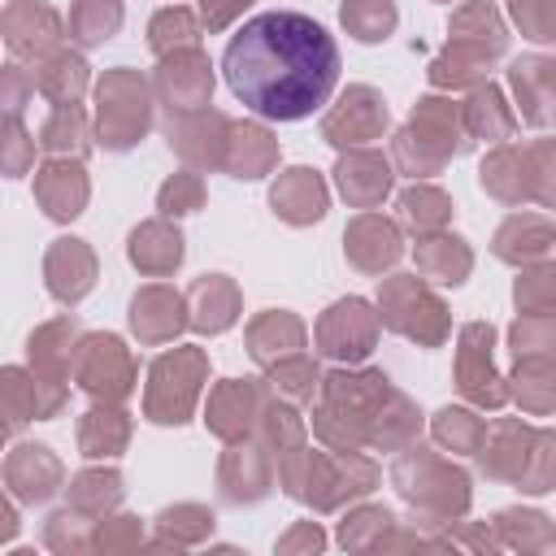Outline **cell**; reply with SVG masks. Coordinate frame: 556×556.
<instances>
[{
  "instance_id": "680465c9",
  "label": "cell",
  "mask_w": 556,
  "mask_h": 556,
  "mask_svg": "<svg viewBox=\"0 0 556 556\" xmlns=\"http://www.w3.org/2000/svg\"><path fill=\"white\" fill-rule=\"evenodd\" d=\"M200 204H204V182H200V174H191V169L174 174V178L161 187V195H156V208H161L165 217H182V213H195Z\"/></svg>"
},
{
  "instance_id": "003e7915",
  "label": "cell",
  "mask_w": 556,
  "mask_h": 556,
  "mask_svg": "<svg viewBox=\"0 0 556 556\" xmlns=\"http://www.w3.org/2000/svg\"><path fill=\"white\" fill-rule=\"evenodd\" d=\"M321 543H326V534H321V530H317L313 521H304V526H295V530H291V534H287V539L278 543V552H300V547L317 552Z\"/></svg>"
},
{
  "instance_id": "ba28073f",
  "label": "cell",
  "mask_w": 556,
  "mask_h": 556,
  "mask_svg": "<svg viewBox=\"0 0 556 556\" xmlns=\"http://www.w3.org/2000/svg\"><path fill=\"white\" fill-rule=\"evenodd\" d=\"M374 482H378V469H374V460L361 456V447L356 452H334V447L330 452H308L295 500H308L313 508H334L352 495L374 491Z\"/></svg>"
},
{
  "instance_id": "e575fe53",
  "label": "cell",
  "mask_w": 556,
  "mask_h": 556,
  "mask_svg": "<svg viewBox=\"0 0 556 556\" xmlns=\"http://www.w3.org/2000/svg\"><path fill=\"white\" fill-rule=\"evenodd\" d=\"M460 113H465V135H469V139L504 143V139H513V130H517V117H513V109L504 104V91H500L495 83H478L473 96L460 104Z\"/></svg>"
},
{
  "instance_id": "603a6c76",
  "label": "cell",
  "mask_w": 556,
  "mask_h": 556,
  "mask_svg": "<svg viewBox=\"0 0 556 556\" xmlns=\"http://www.w3.org/2000/svg\"><path fill=\"white\" fill-rule=\"evenodd\" d=\"M182 326H191L187 317V295H178L174 287H139L130 300V330L143 343H165L174 339Z\"/></svg>"
},
{
  "instance_id": "f35d334b",
  "label": "cell",
  "mask_w": 556,
  "mask_h": 556,
  "mask_svg": "<svg viewBox=\"0 0 556 556\" xmlns=\"http://www.w3.org/2000/svg\"><path fill=\"white\" fill-rule=\"evenodd\" d=\"M508 395H517L521 408L530 413H552L556 408V361L521 356L508 374Z\"/></svg>"
},
{
  "instance_id": "03108f58",
  "label": "cell",
  "mask_w": 556,
  "mask_h": 556,
  "mask_svg": "<svg viewBox=\"0 0 556 556\" xmlns=\"http://www.w3.org/2000/svg\"><path fill=\"white\" fill-rule=\"evenodd\" d=\"M26 91H35L30 70L9 65V70H4V113H17V117H22V100H26Z\"/></svg>"
},
{
  "instance_id": "2e32d148",
  "label": "cell",
  "mask_w": 556,
  "mask_h": 556,
  "mask_svg": "<svg viewBox=\"0 0 556 556\" xmlns=\"http://www.w3.org/2000/svg\"><path fill=\"white\" fill-rule=\"evenodd\" d=\"M4 43L13 56L39 61L61 48V17L43 0H13L4 9Z\"/></svg>"
},
{
  "instance_id": "7402d4cb",
  "label": "cell",
  "mask_w": 556,
  "mask_h": 556,
  "mask_svg": "<svg viewBox=\"0 0 556 556\" xmlns=\"http://www.w3.org/2000/svg\"><path fill=\"white\" fill-rule=\"evenodd\" d=\"M43 282H48L52 300L78 304L96 287V252L83 239H56L43 256Z\"/></svg>"
},
{
  "instance_id": "8d00e7d4",
  "label": "cell",
  "mask_w": 556,
  "mask_h": 556,
  "mask_svg": "<svg viewBox=\"0 0 556 556\" xmlns=\"http://www.w3.org/2000/svg\"><path fill=\"white\" fill-rule=\"evenodd\" d=\"M130 443V417L117 404H96L91 413H83L78 421V447L83 456H117Z\"/></svg>"
},
{
  "instance_id": "816d5d0a",
  "label": "cell",
  "mask_w": 556,
  "mask_h": 556,
  "mask_svg": "<svg viewBox=\"0 0 556 556\" xmlns=\"http://www.w3.org/2000/svg\"><path fill=\"white\" fill-rule=\"evenodd\" d=\"M495 530H500V543H508V547H552V539H556L547 517L534 508H504L495 517Z\"/></svg>"
},
{
  "instance_id": "7c38bea8",
  "label": "cell",
  "mask_w": 556,
  "mask_h": 556,
  "mask_svg": "<svg viewBox=\"0 0 556 556\" xmlns=\"http://www.w3.org/2000/svg\"><path fill=\"white\" fill-rule=\"evenodd\" d=\"M491 348H495V330L486 321H469L460 330V348H456V387L478 404V408H500L508 400V378L495 374V361H491Z\"/></svg>"
},
{
  "instance_id": "db71d44e",
  "label": "cell",
  "mask_w": 556,
  "mask_h": 556,
  "mask_svg": "<svg viewBox=\"0 0 556 556\" xmlns=\"http://www.w3.org/2000/svg\"><path fill=\"white\" fill-rule=\"evenodd\" d=\"M521 491L530 495H543L556 486V430H534V443H530V460L517 478Z\"/></svg>"
},
{
  "instance_id": "f5cc1de1",
  "label": "cell",
  "mask_w": 556,
  "mask_h": 556,
  "mask_svg": "<svg viewBox=\"0 0 556 556\" xmlns=\"http://www.w3.org/2000/svg\"><path fill=\"white\" fill-rule=\"evenodd\" d=\"M513 300L521 313H556V265L552 261H534L530 269H521Z\"/></svg>"
},
{
  "instance_id": "91938a15",
  "label": "cell",
  "mask_w": 556,
  "mask_h": 556,
  "mask_svg": "<svg viewBox=\"0 0 556 556\" xmlns=\"http://www.w3.org/2000/svg\"><path fill=\"white\" fill-rule=\"evenodd\" d=\"M526 152H530L534 200L556 208V139H534V143H526Z\"/></svg>"
},
{
  "instance_id": "484cf974",
  "label": "cell",
  "mask_w": 556,
  "mask_h": 556,
  "mask_svg": "<svg viewBox=\"0 0 556 556\" xmlns=\"http://www.w3.org/2000/svg\"><path fill=\"white\" fill-rule=\"evenodd\" d=\"M269 204L282 222L291 226H308V222H321L326 213V182L317 169L308 165H295L287 174H278V182L269 187Z\"/></svg>"
},
{
  "instance_id": "6da1fadb",
  "label": "cell",
  "mask_w": 556,
  "mask_h": 556,
  "mask_svg": "<svg viewBox=\"0 0 556 556\" xmlns=\"http://www.w3.org/2000/svg\"><path fill=\"white\" fill-rule=\"evenodd\" d=\"M222 74L256 117L300 122L330 100L339 83V48L313 17L274 9L230 35Z\"/></svg>"
},
{
  "instance_id": "d4e9b609",
  "label": "cell",
  "mask_w": 556,
  "mask_h": 556,
  "mask_svg": "<svg viewBox=\"0 0 556 556\" xmlns=\"http://www.w3.org/2000/svg\"><path fill=\"white\" fill-rule=\"evenodd\" d=\"M530 443H534V430H530L526 421L500 417V421L486 426V439H482V447H478V460H482V469H486L491 478L517 482L521 469H526V460H530Z\"/></svg>"
},
{
  "instance_id": "bcb514c9",
  "label": "cell",
  "mask_w": 556,
  "mask_h": 556,
  "mask_svg": "<svg viewBox=\"0 0 556 556\" xmlns=\"http://www.w3.org/2000/svg\"><path fill=\"white\" fill-rule=\"evenodd\" d=\"M117 500H122V473L117 469H87L70 482V504L87 517L109 513Z\"/></svg>"
},
{
  "instance_id": "4dcf8cb0",
  "label": "cell",
  "mask_w": 556,
  "mask_h": 556,
  "mask_svg": "<svg viewBox=\"0 0 556 556\" xmlns=\"http://www.w3.org/2000/svg\"><path fill=\"white\" fill-rule=\"evenodd\" d=\"M278 165V139L261 122H230V143H226V165L235 178H261Z\"/></svg>"
},
{
  "instance_id": "9c48e42d",
  "label": "cell",
  "mask_w": 556,
  "mask_h": 556,
  "mask_svg": "<svg viewBox=\"0 0 556 556\" xmlns=\"http://www.w3.org/2000/svg\"><path fill=\"white\" fill-rule=\"evenodd\" d=\"M74 378L87 395L104 404H122L135 391V361L117 334H83L74 356Z\"/></svg>"
},
{
  "instance_id": "e7e4bbea",
  "label": "cell",
  "mask_w": 556,
  "mask_h": 556,
  "mask_svg": "<svg viewBox=\"0 0 556 556\" xmlns=\"http://www.w3.org/2000/svg\"><path fill=\"white\" fill-rule=\"evenodd\" d=\"M248 4H252V0H200V22H204V30H222V26H230Z\"/></svg>"
},
{
  "instance_id": "30bf717a",
  "label": "cell",
  "mask_w": 556,
  "mask_h": 556,
  "mask_svg": "<svg viewBox=\"0 0 556 556\" xmlns=\"http://www.w3.org/2000/svg\"><path fill=\"white\" fill-rule=\"evenodd\" d=\"M378 313L374 304H365L361 295H348V300H334L321 317H317V352L330 356V361H365L374 352V339H378Z\"/></svg>"
},
{
  "instance_id": "7a4b0ae2",
  "label": "cell",
  "mask_w": 556,
  "mask_h": 556,
  "mask_svg": "<svg viewBox=\"0 0 556 556\" xmlns=\"http://www.w3.org/2000/svg\"><path fill=\"white\" fill-rule=\"evenodd\" d=\"M417 408L378 369H334L321 378V408L313 413V430L326 447H400L417 434Z\"/></svg>"
},
{
  "instance_id": "4fadbf2b",
  "label": "cell",
  "mask_w": 556,
  "mask_h": 556,
  "mask_svg": "<svg viewBox=\"0 0 556 556\" xmlns=\"http://www.w3.org/2000/svg\"><path fill=\"white\" fill-rule=\"evenodd\" d=\"M387 130V104L374 87H348L321 117V139L334 143V148H356V143H369Z\"/></svg>"
},
{
  "instance_id": "60d3db41",
  "label": "cell",
  "mask_w": 556,
  "mask_h": 556,
  "mask_svg": "<svg viewBox=\"0 0 556 556\" xmlns=\"http://www.w3.org/2000/svg\"><path fill=\"white\" fill-rule=\"evenodd\" d=\"M400 222L413 235H434L452 222V200L430 182H413L408 191H400Z\"/></svg>"
},
{
  "instance_id": "b9f144b4",
  "label": "cell",
  "mask_w": 556,
  "mask_h": 556,
  "mask_svg": "<svg viewBox=\"0 0 556 556\" xmlns=\"http://www.w3.org/2000/svg\"><path fill=\"white\" fill-rule=\"evenodd\" d=\"M491 61H495V56H486V52H478V48L452 39V43L430 61V83H434V87H478L482 74L491 70Z\"/></svg>"
},
{
  "instance_id": "f907efd6",
  "label": "cell",
  "mask_w": 556,
  "mask_h": 556,
  "mask_svg": "<svg viewBox=\"0 0 556 556\" xmlns=\"http://www.w3.org/2000/svg\"><path fill=\"white\" fill-rule=\"evenodd\" d=\"M434 439L452 452H465V456H478L482 439H486V421L465 413V408H439L434 413Z\"/></svg>"
},
{
  "instance_id": "ee69618b",
  "label": "cell",
  "mask_w": 556,
  "mask_h": 556,
  "mask_svg": "<svg viewBox=\"0 0 556 556\" xmlns=\"http://www.w3.org/2000/svg\"><path fill=\"white\" fill-rule=\"evenodd\" d=\"M339 22H343V30H348L352 39H361V43H378V39H387V35L395 30L400 13H395L391 0H343Z\"/></svg>"
},
{
  "instance_id": "8fae6325",
  "label": "cell",
  "mask_w": 556,
  "mask_h": 556,
  "mask_svg": "<svg viewBox=\"0 0 556 556\" xmlns=\"http://www.w3.org/2000/svg\"><path fill=\"white\" fill-rule=\"evenodd\" d=\"M165 135L169 148L191 165V169H217L226 165V143H230V117L213 113V109H187L165 117Z\"/></svg>"
},
{
  "instance_id": "ac0fdd59",
  "label": "cell",
  "mask_w": 556,
  "mask_h": 556,
  "mask_svg": "<svg viewBox=\"0 0 556 556\" xmlns=\"http://www.w3.org/2000/svg\"><path fill=\"white\" fill-rule=\"evenodd\" d=\"M391 178H395L391 161L382 152H374V148H348L339 156V165H334V182H339V191H343V200L352 208L382 204L387 191H391Z\"/></svg>"
},
{
  "instance_id": "cb8c5ba5",
  "label": "cell",
  "mask_w": 556,
  "mask_h": 556,
  "mask_svg": "<svg viewBox=\"0 0 556 556\" xmlns=\"http://www.w3.org/2000/svg\"><path fill=\"white\" fill-rule=\"evenodd\" d=\"M4 482H9V491L17 500L43 504V500H52L61 491V460L39 443H22L4 460Z\"/></svg>"
},
{
  "instance_id": "be15d7a7",
  "label": "cell",
  "mask_w": 556,
  "mask_h": 556,
  "mask_svg": "<svg viewBox=\"0 0 556 556\" xmlns=\"http://www.w3.org/2000/svg\"><path fill=\"white\" fill-rule=\"evenodd\" d=\"M135 543H139V521L135 517H113L96 534V547H135Z\"/></svg>"
},
{
  "instance_id": "f546056e",
  "label": "cell",
  "mask_w": 556,
  "mask_h": 556,
  "mask_svg": "<svg viewBox=\"0 0 556 556\" xmlns=\"http://www.w3.org/2000/svg\"><path fill=\"white\" fill-rule=\"evenodd\" d=\"M78 343H83V330L74 317H56L48 326H39L30 334V369L43 374V378H70L74 369V356H78Z\"/></svg>"
},
{
  "instance_id": "52a82bcc",
  "label": "cell",
  "mask_w": 556,
  "mask_h": 556,
  "mask_svg": "<svg viewBox=\"0 0 556 556\" xmlns=\"http://www.w3.org/2000/svg\"><path fill=\"white\" fill-rule=\"evenodd\" d=\"M208 378V356L200 348H174L165 352L148 374L143 413L161 426H182L200 400V387Z\"/></svg>"
},
{
  "instance_id": "6125c7cd",
  "label": "cell",
  "mask_w": 556,
  "mask_h": 556,
  "mask_svg": "<svg viewBox=\"0 0 556 556\" xmlns=\"http://www.w3.org/2000/svg\"><path fill=\"white\" fill-rule=\"evenodd\" d=\"M83 517H87V513H78V508H74V513H56V517L48 521V547H56V552H61V547H87L91 539L78 534V526H87Z\"/></svg>"
},
{
  "instance_id": "d6986e66",
  "label": "cell",
  "mask_w": 556,
  "mask_h": 556,
  "mask_svg": "<svg viewBox=\"0 0 556 556\" xmlns=\"http://www.w3.org/2000/svg\"><path fill=\"white\" fill-rule=\"evenodd\" d=\"M35 200L52 222H74L87 208V174L74 156H52L35 169Z\"/></svg>"
},
{
  "instance_id": "9f6ffc18",
  "label": "cell",
  "mask_w": 556,
  "mask_h": 556,
  "mask_svg": "<svg viewBox=\"0 0 556 556\" xmlns=\"http://www.w3.org/2000/svg\"><path fill=\"white\" fill-rule=\"evenodd\" d=\"M156 521H161V534H165V539H174V543H195V539H204V534L213 530V513H208V508H200V504L165 508Z\"/></svg>"
},
{
  "instance_id": "d590c367",
  "label": "cell",
  "mask_w": 556,
  "mask_h": 556,
  "mask_svg": "<svg viewBox=\"0 0 556 556\" xmlns=\"http://www.w3.org/2000/svg\"><path fill=\"white\" fill-rule=\"evenodd\" d=\"M130 265L143 274H174L182 265V235L169 222H143L130 235Z\"/></svg>"
},
{
  "instance_id": "f6af8a7d",
  "label": "cell",
  "mask_w": 556,
  "mask_h": 556,
  "mask_svg": "<svg viewBox=\"0 0 556 556\" xmlns=\"http://www.w3.org/2000/svg\"><path fill=\"white\" fill-rule=\"evenodd\" d=\"M148 43H152L156 56H169V52H178V48H195V43H200V22H195V13L182 9V4L161 9V13L152 17V26H148Z\"/></svg>"
},
{
  "instance_id": "836d02e7",
  "label": "cell",
  "mask_w": 556,
  "mask_h": 556,
  "mask_svg": "<svg viewBox=\"0 0 556 556\" xmlns=\"http://www.w3.org/2000/svg\"><path fill=\"white\" fill-rule=\"evenodd\" d=\"M30 78H35V91H43L52 104H78V96L87 91V61L78 52L56 48L30 61Z\"/></svg>"
},
{
  "instance_id": "1f68e13d",
  "label": "cell",
  "mask_w": 556,
  "mask_h": 556,
  "mask_svg": "<svg viewBox=\"0 0 556 556\" xmlns=\"http://www.w3.org/2000/svg\"><path fill=\"white\" fill-rule=\"evenodd\" d=\"M556 243V226L539 213H513L500 230H495V256L508 265H530L539 261L547 248Z\"/></svg>"
},
{
  "instance_id": "6f0895ef",
  "label": "cell",
  "mask_w": 556,
  "mask_h": 556,
  "mask_svg": "<svg viewBox=\"0 0 556 556\" xmlns=\"http://www.w3.org/2000/svg\"><path fill=\"white\" fill-rule=\"evenodd\" d=\"M513 22L534 43H556V0H508Z\"/></svg>"
},
{
  "instance_id": "681fc988",
  "label": "cell",
  "mask_w": 556,
  "mask_h": 556,
  "mask_svg": "<svg viewBox=\"0 0 556 556\" xmlns=\"http://www.w3.org/2000/svg\"><path fill=\"white\" fill-rule=\"evenodd\" d=\"M269 387H274L278 395H287V400L304 404V400H313V391H321V369H317V361H313V356L295 352V356H287V361L269 365Z\"/></svg>"
},
{
  "instance_id": "5b68a950",
  "label": "cell",
  "mask_w": 556,
  "mask_h": 556,
  "mask_svg": "<svg viewBox=\"0 0 556 556\" xmlns=\"http://www.w3.org/2000/svg\"><path fill=\"white\" fill-rule=\"evenodd\" d=\"M152 126V91L139 70H109L96 87V135L104 148L126 152Z\"/></svg>"
},
{
  "instance_id": "8992f818",
  "label": "cell",
  "mask_w": 556,
  "mask_h": 556,
  "mask_svg": "<svg viewBox=\"0 0 556 556\" xmlns=\"http://www.w3.org/2000/svg\"><path fill=\"white\" fill-rule=\"evenodd\" d=\"M378 321L421 348H439L447 339V308L417 274H391L378 287Z\"/></svg>"
},
{
  "instance_id": "9a60e30c",
  "label": "cell",
  "mask_w": 556,
  "mask_h": 556,
  "mask_svg": "<svg viewBox=\"0 0 556 556\" xmlns=\"http://www.w3.org/2000/svg\"><path fill=\"white\" fill-rule=\"evenodd\" d=\"M156 91H161L165 109H174V113L208 109V96H213L208 56L200 48H178V52L161 56V65H156Z\"/></svg>"
},
{
  "instance_id": "83f0119b",
  "label": "cell",
  "mask_w": 556,
  "mask_h": 556,
  "mask_svg": "<svg viewBox=\"0 0 556 556\" xmlns=\"http://www.w3.org/2000/svg\"><path fill=\"white\" fill-rule=\"evenodd\" d=\"M304 348V321L295 313H282V308H269L261 317H252L248 326V352L256 365H278L287 356H295Z\"/></svg>"
},
{
  "instance_id": "5bb4252c",
  "label": "cell",
  "mask_w": 556,
  "mask_h": 556,
  "mask_svg": "<svg viewBox=\"0 0 556 556\" xmlns=\"http://www.w3.org/2000/svg\"><path fill=\"white\" fill-rule=\"evenodd\" d=\"M265 387L256 378H226L208 391V408H204V421L217 439L235 443V439H248L252 426H261L265 417Z\"/></svg>"
},
{
  "instance_id": "7bdbcfd3",
  "label": "cell",
  "mask_w": 556,
  "mask_h": 556,
  "mask_svg": "<svg viewBox=\"0 0 556 556\" xmlns=\"http://www.w3.org/2000/svg\"><path fill=\"white\" fill-rule=\"evenodd\" d=\"M117 26H122V0H74L70 4V39L83 48L113 39Z\"/></svg>"
},
{
  "instance_id": "11a10c76",
  "label": "cell",
  "mask_w": 556,
  "mask_h": 556,
  "mask_svg": "<svg viewBox=\"0 0 556 556\" xmlns=\"http://www.w3.org/2000/svg\"><path fill=\"white\" fill-rule=\"evenodd\" d=\"M391 526H395V517H391L387 508H356V513H348V517L339 521V543H343V547H369V543H378Z\"/></svg>"
},
{
  "instance_id": "ffe728a7",
  "label": "cell",
  "mask_w": 556,
  "mask_h": 556,
  "mask_svg": "<svg viewBox=\"0 0 556 556\" xmlns=\"http://www.w3.org/2000/svg\"><path fill=\"white\" fill-rule=\"evenodd\" d=\"M217 482H222V495H226L230 504H243V500L252 504V500H261V495L269 491V482H274V456H269V447L248 443V439H235L230 452L222 456Z\"/></svg>"
},
{
  "instance_id": "7dc6e473",
  "label": "cell",
  "mask_w": 556,
  "mask_h": 556,
  "mask_svg": "<svg viewBox=\"0 0 556 556\" xmlns=\"http://www.w3.org/2000/svg\"><path fill=\"white\" fill-rule=\"evenodd\" d=\"M508 343H513V361H521V356L556 361V317L552 313H521L508 326Z\"/></svg>"
},
{
  "instance_id": "f1b7e54d",
  "label": "cell",
  "mask_w": 556,
  "mask_h": 556,
  "mask_svg": "<svg viewBox=\"0 0 556 556\" xmlns=\"http://www.w3.org/2000/svg\"><path fill=\"white\" fill-rule=\"evenodd\" d=\"M482 187L495 200H504V204L534 200V178H530V152H526V143H500L482 161Z\"/></svg>"
},
{
  "instance_id": "d6a6232c",
  "label": "cell",
  "mask_w": 556,
  "mask_h": 556,
  "mask_svg": "<svg viewBox=\"0 0 556 556\" xmlns=\"http://www.w3.org/2000/svg\"><path fill=\"white\" fill-rule=\"evenodd\" d=\"M413 256H417V269H421L426 278L447 282V287L465 282L469 269H473V252H469V243L456 239V235H443V230H434V235H417Z\"/></svg>"
},
{
  "instance_id": "277c9868",
  "label": "cell",
  "mask_w": 556,
  "mask_h": 556,
  "mask_svg": "<svg viewBox=\"0 0 556 556\" xmlns=\"http://www.w3.org/2000/svg\"><path fill=\"white\" fill-rule=\"evenodd\" d=\"M391 482L400 486V495L430 513L434 521H456L469 508V478L447 465L443 456H434L430 447H408L395 456L391 465Z\"/></svg>"
},
{
  "instance_id": "c3c4849f",
  "label": "cell",
  "mask_w": 556,
  "mask_h": 556,
  "mask_svg": "<svg viewBox=\"0 0 556 556\" xmlns=\"http://www.w3.org/2000/svg\"><path fill=\"white\" fill-rule=\"evenodd\" d=\"M0 400H4V430L17 434L30 417H39V387H35V374L26 378L22 369H4L0 374Z\"/></svg>"
},
{
  "instance_id": "74e56055",
  "label": "cell",
  "mask_w": 556,
  "mask_h": 556,
  "mask_svg": "<svg viewBox=\"0 0 556 556\" xmlns=\"http://www.w3.org/2000/svg\"><path fill=\"white\" fill-rule=\"evenodd\" d=\"M452 39H456V43H469V48H478V52H486V56H500V52L508 48V30H504L500 13H495L486 0H469V4L456 9V17H452Z\"/></svg>"
},
{
  "instance_id": "94428289",
  "label": "cell",
  "mask_w": 556,
  "mask_h": 556,
  "mask_svg": "<svg viewBox=\"0 0 556 556\" xmlns=\"http://www.w3.org/2000/svg\"><path fill=\"white\" fill-rule=\"evenodd\" d=\"M30 165H35V139L22 130V117L9 113V117H4V174L17 178V174H26Z\"/></svg>"
},
{
  "instance_id": "e0dca14e",
  "label": "cell",
  "mask_w": 556,
  "mask_h": 556,
  "mask_svg": "<svg viewBox=\"0 0 556 556\" xmlns=\"http://www.w3.org/2000/svg\"><path fill=\"white\" fill-rule=\"evenodd\" d=\"M343 252H348V261H352L356 269L382 274V269H391V265L400 261V252H404L400 226H395L391 217L365 208V213L352 217V226L343 230Z\"/></svg>"
},
{
  "instance_id": "3957f363",
  "label": "cell",
  "mask_w": 556,
  "mask_h": 556,
  "mask_svg": "<svg viewBox=\"0 0 556 556\" xmlns=\"http://www.w3.org/2000/svg\"><path fill=\"white\" fill-rule=\"evenodd\" d=\"M465 148H469V135H465L460 104H452L443 96H426V100H417L408 126L395 135L391 161L408 178H430L452 161V152H465Z\"/></svg>"
},
{
  "instance_id": "44dd1931",
  "label": "cell",
  "mask_w": 556,
  "mask_h": 556,
  "mask_svg": "<svg viewBox=\"0 0 556 556\" xmlns=\"http://www.w3.org/2000/svg\"><path fill=\"white\" fill-rule=\"evenodd\" d=\"M508 83H513L521 122L530 126L556 122V61L552 56H517L508 65Z\"/></svg>"
},
{
  "instance_id": "ab89813d",
  "label": "cell",
  "mask_w": 556,
  "mask_h": 556,
  "mask_svg": "<svg viewBox=\"0 0 556 556\" xmlns=\"http://www.w3.org/2000/svg\"><path fill=\"white\" fill-rule=\"evenodd\" d=\"M39 148H43L48 156H74V161H83L87 148H91L87 113H83L78 104H56L52 117L43 122V130H39Z\"/></svg>"
},
{
  "instance_id": "4316f807",
  "label": "cell",
  "mask_w": 556,
  "mask_h": 556,
  "mask_svg": "<svg viewBox=\"0 0 556 556\" xmlns=\"http://www.w3.org/2000/svg\"><path fill=\"white\" fill-rule=\"evenodd\" d=\"M187 317L200 334H222L239 317V287L226 274H204L187 291Z\"/></svg>"
}]
</instances>
